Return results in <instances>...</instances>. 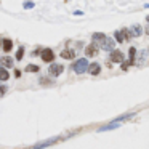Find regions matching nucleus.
Segmentation results:
<instances>
[{"label":"nucleus","mask_w":149,"mask_h":149,"mask_svg":"<svg viewBox=\"0 0 149 149\" xmlns=\"http://www.w3.org/2000/svg\"><path fill=\"white\" fill-rule=\"evenodd\" d=\"M88 61L85 58H80V59H77V61L72 64V71L75 72V74H84V72H87L88 71Z\"/></svg>","instance_id":"f257e3e1"},{"label":"nucleus","mask_w":149,"mask_h":149,"mask_svg":"<svg viewBox=\"0 0 149 149\" xmlns=\"http://www.w3.org/2000/svg\"><path fill=\"white\" fill-rule=\"evenodd\" d=\"M63 71H64V66L56 64V63H52V66L48 68V74L53 75V77H58V75H61Z\"/></svg>","instance_id":"f03ea898"},{"label":"nucleus","mask_w":149,"mask_h":149,"mask_svg":"<svg viewBox=\"0 0 149 149\" xmlns=\"http://www.w3.org/2000/svg\"><path fill=\"white\" fill-rule=\"evenodd\" d=\"M59 139H61V138H59V136H56V138H52V139H47V141L40 143V144L31 146V148H27V149H43V148H48V146H52V144H55V143H58Z\"/></svg>","instance_id":"7ed1b4c3"},{"label":"nucleus","mask_w":149,"mask_h":149,"mask_svg":"<svg viewBox=\"0 0 149 149\" xmlns=\"http://www.w3.org/2000/svg\"><path fill=\"white\" fill-rule=\"evenodd\" d=\"M40 56H42V61L45 63H53V59H55V53H53L52 48H43Z\"/></svg>","instance_id":"20e7f679"},{"label":"nucleus","mask_w":149,"mask_h":149,"mask_svg":"<svg viewBox=\"0 0 149 149\" xmlns=\"http://www.w3.org/2000/svg\"><path fill=\"white\" fill-rule=\"evenodd\" d=\"M101 48H103L104 52H112V50L116 48V40H114V39H109V37H107V39L103 42Z\"/></svg>","instance_id":"39448f33"},{"label":"nucleus","mask_w":149,"mask_h":149,"mask_svg":"<svg viewBox=\"0 0 149 149\" xmlns=\"http://www.w3.org/2000/svg\"><path fill=\"white\" fill-rule=\"evenodd\" d=\"M111 61L112 63H123V53L119 50H112L111 52Z\"/></svg>","instance_id":"423d86ee"},{"label":"nucleus","mask_w":149,"mask_h":149,"mask_svg":"<svg viewBox=\"0 0 149 149\" xmlns=\"http://www.w3.org/2000/svg\"><path fill=\"white\" fill-rule=\"evenodd\" d=\"M85 55L87 56H96L98 55V45L96 43H90V45L87 47V48H85Z\"/></svg>","instance_id":"0eeeda50"},{"label":"nucleus","mask_w":149,"mask_h":149,"mask_svg":"<svg viewBox=\"0 0 149 149\" xmlns=\"http://www.w3.org/2000/svg\"><path fill=\"white\" fill-rule=\"evenodd\" d=\"M120 123H122V122H111V123H107V125L98 128V132L103 133V132H107V130H116V128H119V127H120Z\"/></svg>","instance_id":"6e6552de"},{"label":"nucleus","mask_w":149,"mask_h":149,"mask_svg":"<svg viewBox=\"0 0 149 149\" xmlns=\"http://www.w3.org/2000/svg\"><path fill=\"white\" fill-rule=\"evenodd\" d=\"M91 39H93V42L96 43V45H98V43H100V45H103V42L107 39V37L104 36L103 32H95L93 36H91Z\"/></svg>","instance_id":"1a4fd4ad"},{"label":"nucleus","mask_w":149,"mask_h":149,"mask_svg":"<svg viewBox=\"0 0 149 149\" xmlns=\"http://www.w3.org/2000/svg\"><path fill=\"white\" fill-rule=\"evenodd\" d=\"M0 64L3 66V68H13V58H10V56H2V59H0Z\"/></svg>","instance_id":"9d476101"},{"label":"nucleus","mask_w":149,"mask_h":149,"mask_svg":"<svg viewBox=\"0 0 149 149\" xmlns=\"http://www.w3.org/2000/svg\"><path fill=\"white\" fill-rule=\"evenodd\" d=\"M61 58L63 59H74L75 58V52H74V50H63V52H61Z\"/></svg>","instance_id":"9b49d317"},{"label":"nucleus","mask_w":149,"mask_h":149,"mask_svg":"<svg viewBox=\"0 0 149 149\" xmlns=\"http://www.w3.org/2000/svg\"><path fill=\"white\" fill-rule=\"evenodd\" d=\"M88 71H90V74H91V75H98V74L101 72V66L98 64V63H93V64H90Z\"/></svg>","instance_id":"f8f14e48"},{"label":"nucleus","mask_w":149,"mask_h":149,"mask_svg":"<svg viewBox=\"0 0 149 149\" xmlns=\"http://www.w3.org/2000/svg\"><path fill=\"white\" fill-rule=\"evenodd\" d=\"M132 32H133V37H139L144 31H143V27L139 26V24H133V26H132Z\"/></svg>","instance_id":"ddd939ff"},{"label":"nucleus","mask_w":149,"mask_h":149,"mask_svg":"<svg viewBox=\"0 0 149 149\" xmlns=\"http://www.w3.org/2000/svg\"><path fill=\"white\" fill-rule=\"evenodd\" d=\"M11 47H13V42H11L10 39H3V52L8 53L11 50Z\"/></svg>","instance_id":"4468645a"},{"label":"nucleus","mask_w":149,"mask_h":149,"mask_svg":"<svg viewBox=\"0 0 149 149\" xmlns=\"http://www.w3.org/2000/svg\"><path fill=\"white\" fill-rule=\"evenodd\" d=\"M116 40H117V43H123V42H125V37H123L122 29L117 31V32H116Z\"/></svg>","instance_id":"2eb2a0df"},{"label":"nucleus","mask_w":149,"mask_h":149,"mask_svg":"<svg viewBox=\"0 0 149 149\" xmlns=\"http://www.w3.org/2000/svg\"><path fill=\"white\" fill-rule=\"evenodd\" d=\"M0 77H2V80H8V72H7V68H3V66H2V68H0Z\"/></svg>","instance_id":"dca6fc26"},{"label":"nucleus","mask_w":149,"mask_h":149,"mask_svg":"<svg viewBox=\"0 0 149 149\" xmlns=\"http://www.w3.org/2000/svg\"><path fill=\"white\" fill-rule=\"evenodd\" d=\"M122 32H123V37H125V40H130L133 37V32H132V29H122Z\"/></svg>","instance_id":"f3484780"},{"label":"nucleus","mask_w":149,"mask_h":149,"mask_svg":"<svg viewBox=\"0 0 149 149\" xmlns=\"http://www.w3.org/2000/svg\"><path fill=\"white\" fill-rule=\"evenodd\" d=\"M135 56H136V48H130V55H128V58H130V64H133V61H135Z\"/></svg>","instance_id":"a211bd4d"},{"label":"nucleus","mask_w":149,"mask_h":149,"mask_svg":"<svg viewBox=\"0 0 149 149\" xmlns=\"http://www.w3.org/2000/svg\"><path fill=\"white\" fill-rule=\"evenodd\" d=\"M23 56H24V47H19V48H18V52H16V61H21V59H23Z\"/></svg>","instance_id":"6ab92c4d"},{"label":"nucleus","mask_w":149,"mask_h":149,"mask_svg":"<svg viewBox=\"0 0 149 149\" xmlns=\"http://www.w3.org/2000/svg\"><path fill=\"white\" fill-rule=\"evenodd\" d=\"M26 71H27V72H39L40 68H39V66H36V64H29V66L26 68Z\"/></svg>","instance_id":"aec40b11"},{"label":"nucleus","mask_w":149,"mask_h":149,"mask_svg":"<svg viewBox=\"0 0 149 149\" xmlns=\"http://www.w3.org/2000/svg\"><path fill=\"white\" fill-rule=\"evenodd\" d=\"M36 7V3H34V2H24V8H26V10H31V8H34Z\"/></svg>","instance_id":"412c9836"},{"label":"nucleus","mask_w":149,"mask_h":149,"mask_svg":"<svg viewBox=\"0 0 149 149\" xmlns=\"http://www.w3.org/2000/svg\"><path fill=\"white\" fill-rule=\"evenodd\" d=\"M130 66H132L130 63H122V71H127V69H128Z\"/></svg>","instance_id":"4be33fe9"},{"label":"nucleus","mask_w":149,"mask_h":149,"mask_svg":"<svg viewBox=\"0 0 149 149\" xmlns=\"http://www.w3.org/2000/svg\"><path fill=\"white\" fill-rule=\"evenodd\" d=\"M5 91H7V87H5V85H3V87H2V96H3V95H5Z\"/></svg>","instance_id":"5701e85b"},{"label":"nucleus","mask_w":149,"mask_h":149,"mask_svg":"<svg viewBox=\"0 0 149 149\" xmlns=\"http://www.w3.org/2000/svg\"><path fill=\"white\" fill-rule=\"evenodd\" d=\"M144 32H146V34H148V36H149V26H146V27H144Z\"/></svg>","instance_id":"b1692460"},{"label":"nucleus","mask_w":149,"mask_h":149,"mask_svg":"<svg viewBox=\"0 0 149 149\" xmlns=\"http://www.w3.org/2000/svg\"><path fill=\"white\" fill-rule=\"evenodd\" d=\"M146 19H148V23H149V15H148V16H146Z\"/></svg>","instance_id":"393cba45"},{"label":"nucleus","mask_w":149,"mask_h":149,"mask_svg":"<svg viewBox=\"0 0 149 149\" xmlns=\"http://www.w3.org/2000/svg\"><path fill=\"white\" fill-rule=\"evenodd\" d=\"M148 53H149V50H148Z\"/></svg>","instance_id":"a878e982"}]
</instances>
